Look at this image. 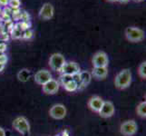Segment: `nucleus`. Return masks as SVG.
<instances>
[{
	"instance_id": "19",
	"label": "nucleus",
	"mask_w": 146,
	"mask_h": 136,
	"mask_svg": "<svg viewBox=\"0 0 146 136\" xmlns=\"http://www.w3.org/2000/svg\"><path fill=\"white\" fill-rule=\"evenodd\" d=\"M138 73H139V75L143 79L146 78V62H143L139 65Z\"/></svg>"
},
{
	"instance_id": "6",
	"label": "nucleus",
	"mask_w": 146,
	"mask_h": 136,
	"mask_svg": "<svg viewBox=\"0 0 146 136\" xmlns=\"http://www.w3.org/2000/svg\"><path fill=\"white\" fill-rule=\"evenodd\" d=\"M92 63L94 67H107L109 64V59L107 54L104 52L99 51L94 54Z\"/></svg>"
},
{
	"instance_id": "27",
	"label": "nucleus",
	"mask_w": 146,
	"mask_h": 136,
	"mask_svg": "<svg viewBox=\"0 0 146 136\" xmlns=\"http://www.w3.org/2000/svg\"><path fill=\"white\" fill-rule=\"evenodd\" d=\"M130 1V0H117V2L121 3V4H126Z\"/></svg>"
},
{
	"instance_id": "10",
	"label": "nucleus",
	"mask_w": 146,
	"mask_h": 136,
	"mask_svg": "<svg viewBox=\"0 0 146 136\" xmlns=\"http://www.w3.org/2000/svg\"><path fill=\"white\" fill-rule=\"evenodd\" d=\"M51 79H52V74L47 70H39L35 74V82L40 85H44Z\"/></svg>"
},
{
	"instance_id": "26",
	"label": "nucleus",
	"mask_w": 146,
	"mask_h": 136,
	"mask_svg": "<svg viewBox=\"0 0 146 136\" xmlns=\"http://www.w3.org/2000/svg\"><path fill=\"white\" fill-rule=\"evenodd\" d=\"M0 136H6V132L2 127H0Z\"/></svg>"
},
{
	"instance_id": "1",
	"label": "nucleus",
	"mask_w": 146,
	"mask_h": 136,
	"mask_svg": "<svg viewBox=\"0 0 146 136\" xmlns=\"http://www.w3.org/2000/svg\"><path fill=\"white\" fill-rule=\"evenodd\" d=\"M132 83V73L130 69H123L116 75L114 84L118 89H125L130 86Z\"/></svg>"
},
{
	"instance_id": "11",
	"label": "nucleus",
	"mask_w": 146,
	"mask_h": 136,
	"mask_svg": "<svg viewBox=\"0 0 146 136\" xmlns=\"http://www.w3.org/2000/svg\"><path fill=\"white\" fill-rule=\"evenodd\" d=\"M60 72H62L64 75H71V76H73L74 74L80 72V67L75 62H65Z\"/></svg>"
},
{
	"instance_id": "18",
	"label": "nucleus",
	"mask_w": 146,
	"mask_h": 136,
	"mask_svg": "<svg viewBox=\"0 0 146 136\" xmlns=\"http://www.w3.org/2000/svg\"><path fill=\"white\" fill-rule=\"evenodd\" d=\"M136 112L139 116L143 117V118L146 117V102L145 101L139 103V105L137 106V109H136Z\"/></svg>"
},
{
	"instance_id": "25",
	"label": "nucleus",
	"mask_w": 146,
	"mask_h": 136,
	"mask_svg": "<svg viewBox=\"0 0 146 136\" xmlns=\"http://www.w3.org/2000/svg\"><path fill=\"white\" fill-rule=\"evenodd\" d=\"M7 49V45H6V44H4V43H2V44H0V52H4L5 50Z\"/></svg>"
},
{
	"instance_id": "23",
	"label": "nucleus",
	"mask_w": 146,
	"mask_h": 136,
	"mask_svg": "<svg viewBox=\"0 0 146 136\" xmlns=\"http://www.w3.org/2000/svg\"><path fill=\"white\" fill-rule=\"evenodd\" d=\"M7 63V56L5 54H0V64L6 65Z\"/></svg>"
},
{
	"instance_id": "2",
	"label": "nucleus",
	"mask_w": 146,
	"mask_h": 136,
	"mask_svg": "<svg viewBox=\"0 0 146 136\" xmlns=\"http://www.w3.org/2000/svg\"><path fill=\"white\" fill-rule=\"evenodd\" d=\"M125 37L130 42L138 43L145 38L144 31L136 27H129L125 29Z\"/></svg>"
},
{
	"instance_id": "21",
	"label": "nucleus",
	"mask_w": 146,
	"mask_h": 136,
	"mask_svg": "<svg viewBox=\"0 0 146 136\" xmlns=\"http://www.w3.org/2000/svg\"><path fill=\"white\" fill-rule=\"evenodd\" d=\"M23 29L20 27V28H14V30H13V37L14 38H20V37H23Z\"/></svg>"
},
{
	"instance_id": "29",
	"label": "nucleus",
	"mask_w": 146,
	"mask_h": 136,
	"mask_svg": "<svg viewBox=\"0 0 146 136\" xmlns=\"http://www.w3.org/2000/svg\"><path fill=\"white\" fill-rule=\"evenodd\" d=\"M108 2H112V3H113V2H117V0H107Z\"/></svg>"
},
{
	"instance_id": "15",
	"label": "nucleus",
	"mask_w": 146,
	"mask_h": 136,
	"mask_svg": "<svg viewBox=\"0 0 146 136\" xmlns=\"http://www.w3.org/2000/svg\"><path fill=\"white\" fill-rule=\"evenodd\" d=\"M91 74L95 79L103 80L104 78H106V76H107L108 68L107 67H94Z\"/></svg>"
},
{
	"instance_id": "3",
	"label": "nucleus",
	"mask_w": 146,
	"mask_h": 136,
	"mask_svg": "<svg viewBox=\"0 0 146 136\" xmlns=\"http://www.w3.org/2000/svg\"><path fill=\"white\" fill-rule=\"evenodd\" d=\"M12 125L15 130L24 135H27L30 132L29 122H28V120L24 116H20L15 119Z\"/></svg>"
},
{
	"instance_id": "17",
	"label": "nucleus",
	"mask_w": 146,
	"mask_h": 136,
	"mask_svg": "<svg viewBox=\"0 0 146 136\" xmlns=\"http://www.w3.org/2000/svg\"><path fill=\"white\" fill-rule=\"evenodd\" d=\"M30 76H31V72L28 69H22L17 74V78L21 82H27Z\"/></svg>"
},
{
	"instance_id": "9",
	"label": "nucleus",
	"mask_w": 146,
	"mask_h": 136,
	"mask_svg": "<svg viewBox=\"0 0 146 136\" xmlns=\"http://www.w3.org/2000/svg\"><path fill=\"white\" fill-rule=\"evenodd\" d=\"M114 111L115 109L113 103L112 102H110V101H106V102H104L103 106L98 113L103 118H110L114 114Z\"/></svg>"
},
{
	"instance_id": "28",
	"label": "nucleus",
	"mask_w": 146,
	"mask_h": 136,
	"mask_svg": "<svg viewBox=\"0 0 146 136\" xmlns=\"http://www.w3.org/2000/svg\"><path fill=\"white\" fill-rule=\"evenodd\" d=\"M4 68H5V65H4V64H0V72H1Z\"/></svg>"
},
{
	"instance_id": "30",
	"label": "nucleus",
	"mask_w": 146,
	"mask_h": 136,
	"mask_svg": "<svg viewBox=\"0 0 146 136\" xmlns=\"http://www.w3.org/2000/svg\"><path fill=\"white\" fill-rule=\"evenodd\" d=\"M135 2H141V1H143V0H133Z\"/></svg>"
},
{
	"instance_id": "24",
	"label": "nucleus",
	"mask_w": 146,
	"mask_h": 136,
	"mask_svg": "<svg viewBox=\"0 0 146 136\" xmlns=\"http://www.w3.org/2000/svg\"><path fill=\"white\" fill-rule=\"evenodd\" d=\"M9 0H0V6L1 7H6L8 5Z\"/></svg>"
},
{
	"instance_id": "7",
	"label": "nucleus",
	"mask_w": 146,
	"mask_h": 136,
	"mask_svg": "<svg viewBox=\"0 0 146 136\" xmlns=\"http://www.w3.org/2000/svg\"><path fill=\"white\" fill-rule=\"evenodd\" d=\"M54 8L53 7V5L50 3H44L41 9H40L38 17L41 20L46 21V20H50L54 17Z\"/></svg>"
},
{
	"instance_id": "20",
	"label": "nucleus",
	"mask_w": 146,
	"mask_h": 136,
	"mask_svg": "<svg viewBox=\"0 0 146 136\" xmlns=\"http://www.w3.org/2000/svg\"><path fill=\"white\" fill-rule=\"evenodd\" d=\"M8 6L10 8L12 9H18L21 6V2H20V0H9L8 1Z\"/></svg>"
},
{
	"instance_id": "12",
	"label": "nucleus",
	"mask_w": 146,
	"mask_h": 136,
	"mask_svg": "<svg viewBox=\"0 0 146 136\" xmlns=\"http://www.w3.org/2000/svg\"><path fill=\"white\" fill-rule=\"evenodd\" d=\"M59 90V84L57 81L51 79L43 85V92L46 94H54Z\"/></svg>"
},
{
	"instance_id": "5",
	"label": "nucleus",
	"mask_w": 146,
	"mask_h": 136,
	"mask_svg": "<svg viewBox=\"0 0 146 136\" xmlns=\"http://www.w3.org/2000/svg\"><path fill=\"white\" fill-rule=\"evenodd\" d=\"M138 126L137 123L133 120H129L122 123L120 128V132L125 136H132L137 133Z\"/></svg>"
},
{
	"instance_id": "4",
	"label": "nucleus",
	"mask_w": 146,
	"mask_h": 136,
	"mask_svg": "<svg viewBox=\"0 0 146 136\" xmlns=\"http://www.w3.org/2000/svg\"><path fill=\"white\" fill-rule=\"evenodd\" d=\"M65 59L64 57V55L61 54H58V53H55L53 54L51 56H50L49 59V65L51 69H53L54 71H56V72H60L61 69L63 68L64 64H65Z\"/></svg>"
},
{
	"instance_id": "14",
	"label": "nucleus",
	"mask_w": 146,
	"mask_h": 136,
	"mask_svg": "<svg viewBox=\"0 0 146 136\" xmlns=\"http://www.w3.org/2000/svg\"><path fill=\"white\" fill-rule=\"evenodd\" d=\"M104 101L99 96H93L88 101V106L92 111L95 113H99L102 108Z\"/></svg>"
},
{
	"instance_id": "13",
	"label": "nucleus",
	"mask_w": 146,
	"mask_h": 136,
	"mask_svg": "<svg viewBox=\"0 0 146 136\" xmlns=\"http://www.w3.org/2000/svg\"><path fill=\"white\" fill-rule=\"evenodd\" d=\"M62 81H63V85L64 89L68 91V92H74V91H75L78 88L77 84L74 81V79L71 75L64 74L62 76Z\"/></svg>"
},
{
	"instance_id": "16",
	"label": "nucleus",
	"mask_w": 146,
	"mask_h": 136,
	"mask_svg": "<svg viewBox=\"0 0 146 136\" xmlns=\"http://www.w3.org/2000/svg\"><path fill=\"white\" fill-rule=\"evenodd\" d=\"M79 74H80V78H81V85H83V86L88 85L92 80L91 73H89L87 71H83V72H80Z\"/></svg>"
},
{
	"instance_id": "8",
	"label": "nucleus",
	"mask_w": 146,
	"mask_h": 136,
	"mask_svg": "<svg viewBox=\"0 0 146 136\" xmlns=\"http://www.w3.org/2000/svg\"><path fill=\"white\" fill-rule=\"evenodd\" d=\"M49 114L55 120H62L66 115V108L63 104H54L50 109Z\"/></svg>"
},
{
	"instance_id": "22",
	"label": "nucleus",
	"mask_w": 146,
	"mask_h": 136,
	"mask_svg": "<svg viewBox=\"0 0 146 136\" xmlns=\"http://www.w3.org/2000/svg\"><path fill=\"white\" fill-rule=\"evenodd\" d=\"M32 36H33V33H32L31 30H29V29H26L23 32V37L24 38H31Z\"/></svg>"
}]
</instances>
